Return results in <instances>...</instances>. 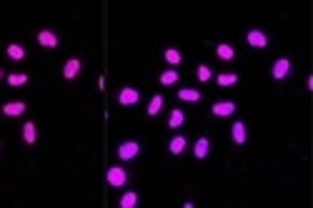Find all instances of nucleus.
<instances>
[{"mask_svg":"<svg viewBox=\"0 0 313 208\" xmlns=\"http://www.w3.org/2000/svg\"><path fill=\"white\" fill-rule=\"evenodd\" d=\"M105 183H108L110 188H123V186L128 183V170H125L123 166H110V168L105 170Z\"/></svg>","mask_w":313,"mask_h":208,"instance_id":"f257e3e1","label":"nucleus"},{"mask_svg":"<svg viewBox=\"0 0 313 208\" xmlns=\"http://www.w3.org/2000/svg\"><path fill=\"white\" fill-rule=\"evenodd\" d=\"M138 100H140V90H138V88H133V86H123V88L118 90V106H123V108H133V106H138Z\"/></svg>","mask_w":313,"mask_h":208,"instance_id":"f03ea898","label":"nucleus"},{"mask_svg":"<svg viewBox=\"0 0 313 208\" xmlns=\"http://www.w3.org/2000/svg\"><path fill=\"white\" fill-rule=\"evenodd\" d=\"M291 70H293V63L288 58H278L271 68V76H273V80H286L291 76Z\"/></svg>","mask_w":313,"mask_h":208,"instance_id":"7ed1b4c3","label":"nucleus"},{"mask_svg":"<svg viewBox=\"0 0 313 208\" xmlns=\"http://www.w3.org/2000/svg\"><path fill=\"white\" fill-rule=\"evenodd\" d=\"M138 153H140V143L138 140H123L118 146V158L120 160H133V158H138Z\"/></svg>","mask_w":313,"mask_h":208,"instance_id":"20e7f679","label":"nucleus"},{"mask_svg":"<svg viewBox=\"0 0 313 208\" xmlns=\"http://www.w3.org/2000/svg\"><path fill=\"white\" fill-rule=\"evenodd\" d=\"M246 43H248L251 48H256V50H263V48H268V36H266L263 30L253 28V30L246 33Z\"/></svg>","mask_w":313,"mask_h":208,"instance_id":"39448f33","label":"nucleus"},{"mask_svg":"<svg viewBox=\"0 0 313 208\" xmlns=\"http://www.w3.org/2000/svg\"><path fill=\"white\" fill-rule=\"evenodd\" d=\"M35 38H38V46H40V48H45V50H55V48H58V43H60V40H58V36H55L53 30H48V28L38 30V36H35Z\"/></svg>","mask_w":313,"mask_h":208,"instance_id":"423d86ee","label":"nucleus"},{"mask_svg":"<svg viewBox=\"0 0 313 208\" xmlns=\"http://www.w3.org/2000/svg\"><path fill=\"white\" fill-rule=\"evenodd\" d=\"M80 70H83V60L80 58H68L63 63V78L65 80H75L80 76Z\"/></svg>","mask_w":313,"mask_h":208,"instance_id":"0eeeda50","label":"nucleus"},{"mask_svg":"<svg viewBox=\"0 0 313 208\" xmlns=\"http://www.w3.org/2000/svg\"><path fill=\"white\" fill-rule=\"evenodd\" d=\"M236 103L233 100H218V103H213L211 106V113L216 116V118H228V116H233L236 113Z\"/></svg>","mask_w":313,"mask_h":208,"instance_id":"6e6552de","label":"nucleus"},{"mask_svg":"<svg viewBox=\"0 0 313 208\" xmlns=\"http://www.w3.org/2000/svg\"><path fill=\"white\" fill-rule=\"evenodd\" d=\"M231 138H233L236 146H246V140H248V128H246L243 120H236V123L231 126Z\"/></svg>","mask_w":313,"mask_h":208,"instance_id":"1a4fd4ad","label":"nucleus"},{"mask_svg":"<svg viewBox=\"0 0 313 208\" xmlns=\"http://www.w3.org/2000/svg\"><path fill=\"white\" fill-rule=\"evenodd\" d=\"M28 110V106L23 103V100H8L5 106H3V116H8V118H18V116H23Z\"/></svg>","mask_w":313,"mask_h":208,"instance_id":"9d476101","label":"nucleus"},{"mask_svg":"<svg viewBox=\"0 0 313 208\" xmlns=\"http://www.w3.org/2000/svg\"><path fill=\"white\" fill-rule=\"evenodd\" d=\"M20 136H23V143H25V146H35V140H38V126H35L33 120L23 123Z\"/></svg>","mask_w":313,"mask_h":208,"instance_id":"9b49d317","label":"nucleus"},{"mask_svg":"<svg viewBox=\"0 0 313 208\" xmlns=\"http://www.w3.org/2000/svg\"><path fill=\"white\" fill-rule=\"evenodd\" d=\"M186 148H188V138H186V136H173V138L168 140V153H171V156H181Z\"/></svg>","mask_w":313,"mask_h":208,"instance_id":"f8f14e48","label":"nucleus"},{"mask_svg":"<svg viewBox=\"0 0 313 208\" xmlns=\"http://www.w3.org/2000/svg\"><path fill=\"white\" fill-rule=\"evenodd\" d=\"M208 153H211V140H208L206 136H201V138L193 143V156H196L198 160H203Z\"/></svg>","mask_w":313,"mask_h":208,"instance_id":"ddd939ff","label":"nucleus"},{"mask_svg":"<svg viewBox=\"0 0 313 208\" xmlns=\"http://www.w3.org/2000/svg\"><path fill=\"white\" fill-rule=\"evenodd\" d=\"M216 56H218L221 60H226V63H228V60H233V58H236V48H233L231 43H218V46H216Z\"/></svg>","mask_w":313,"mask_h":208,"instance_id":"4468645a","label":"nucleus"},{"mask_svg":"<svg viewBox=\"0 0 313 208\" xmlns=\"http://www.w3.org/2000/svg\"><path fill=\"white\" fill-rule=\"evenodd\" d=\"M183 123H186V113H183L181 108H173L171 116H168V128H171V130H178Z\"/></svg>","mask_w":313,"mask_h":208,"instance_id":"2eb2a0df","label":"nucleus"},{"mask_svg":"<svg viewBox=\"0 0 313 208\" xmlns=\"http://www.w3.org/2000/svg\"><path fill=\"white\" fill-rule=\"evenodd\" d=\"M178 98H181L183 103H198V100H201V90H198V88H181V90H178Z\"/></svg>","mask_w":313,"mask_h":208,"instance_id":"dca6fc26","label":"nucleus"},{"mask_svg":"<svg viewBox=\"0 0 313 208\" xmlns=\"http://www.w3.org/2000/svg\"><path fill=\"white\" fill-rule=\"evenodd\" d=\"M5 56H8L10 60H23V58H25V48H23L20 43H8Z\"/></svg>","mask_w":313,"mask_h":208,"instance_id":"f3484780","label":"nucleus"},{"mask_svg":"<svg viewBox=\"0 0 313 208\" xmlns=\"http://www.w3.org/2000/svg\"><path fill=\"white\" fill-rule=\"evenodd\" d=\"M163 58H166V63H168L171 68H176V66H181V63H183V56H181V50H178V48H166Z\"/></svg>","mask_w":313,"mask_h":208,"instance_id":"a211bd4d","label":"nucleus"},{"mask_svg":"<svg viewBox=\"0 0 313 208\" xmlns=\"http://www.w3.org/2000/svg\"><path fill=\"white\" fill-rule=\"evenodd\" d=\"M158 80H161V86H176V83L181 80V73H178L176 68H168V70H163V73H161V78H158Z\"/></svg>","mask_w":313,"mask_h":208,"instance_id":"6ab92c4d","label":"nucleus"},{"mask_svg":"<svg viewBox=\"0 0 313 208\" xmlns=\"http://www.w3.org/2000/svg\"><path fill=\"white\" fill-rule=\"evenodd\" d=\"M118 206H120V208H135V206H138V193H135V190H125V193L118 198Z\"/></svg>","mask_w":313,"mask_h":208,"instance_id":"aec40b11","label":"nucleus"},{"mask_svg":"<svg viewBox=\"0 0 313 208\" xmlns=\"http://www.w3.org/2000/svg\"><path fill=\"white\" fill-rule=\"evenodd\" d=\"M216 83H218L221 88H233V86L238 83V76H236V73H218V76H216Z\"/></svg>","mask_w":313,"mask_h":208,"instance_id":"412c9836","label":"nucleus"},{"mask_svg":"<svg viewBox=\"0 0 313 208\" xmlns=\"http://www.w3.org/2000/svg\"><path fill=\"white\" fill-rule=\"evenodd\" d=\"M145 110H148V116H150V118H153V116H158V113L163 110V96H153Z\"/></svg>","mask_w":313,"mask_h":208,"instance_id":"4be33fe9","label":"nucleus"},{"mask_svg":"<svg viewBox=\"0 0 313 208\" xmlns=\"http://www.w3.org/2000/svg\"><path fill=\"white\" fill-rule=\"evenodd\" d=\"M8 86H10V88H23V86H28V73H10V76H8Z\"/></svg>","mask_w":313,"mask_h":208,"instance_id":"5701e85b","label":"nucleus"},{"mask_svg":"<svg viewBox=\"0 0 313 208\" xmlns=\"http://www.w3.org/2000/svg\"><path fill=\"white\" fill-rule=\"evenodd\" d=\"M196 76H198V80H201V83H208V80L213 78V70H211V66L201 63V66H198V70H196Z\"/></svg>","mask_w":313,"mask_h":208,"instance_id":"b1692460","label":"nucleus"},{"mask_svg":"<svg viewBox=\"0 0 313 208\" xmlns=\"http://www.w3.org/2000/svg\"><path fill=\"white\" fill-rule=\"evenodd\" d=\"M0 78H3V70H0Z\"/></svg>","mask_w":313,"mask_h":208,"instance_id":"393cba45","label":"nucleus"}]
</instances>
